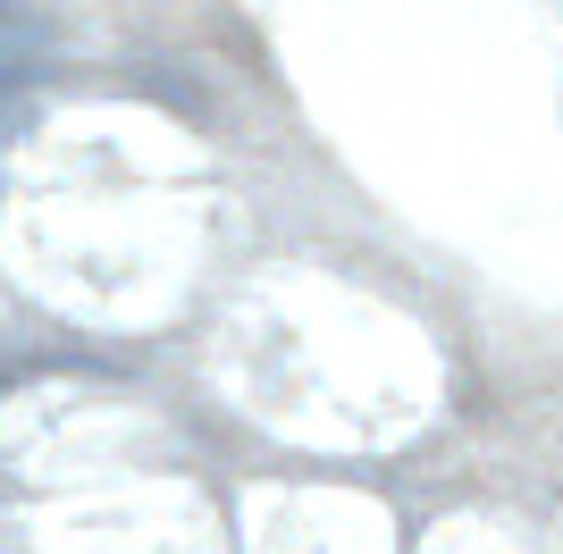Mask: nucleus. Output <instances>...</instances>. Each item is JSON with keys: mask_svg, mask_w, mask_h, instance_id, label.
Returning <instances> with one entry per match:
<instances>
[{"mask_svg": "<svg viewBox=\"0 0 563 554\" xmlns=\"http://www.w3.org/2000/svg\"><path fill=\"white\" fill-rule=\"evenodd\" d=\"M25 68H34V25L18 0H0V85H18Z\"/></svg>", "mask_w": 563, "mask_h": 554, "instance_id": "1", "label": "nucleus"}]
</instances>
